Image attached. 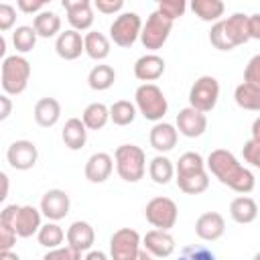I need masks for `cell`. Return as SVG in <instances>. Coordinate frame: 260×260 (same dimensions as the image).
Segmentation results:
<instances>
[{"instance_id":"1","label":"cell","mask_w":260,"mask_h":260,"mask_svg":"<svg viewBox=\"0 0 260 260\" xmlns=\"http://www.w3.org/2000/svg\"><path fill=\"white\" fill-rule=\"evenodd\" d=\"M205 171L211 173L221 185L230 187L232 191L240 195H248L256 187V177L250 169H246L234 152L225 148H215L207 154L205 160Z\"/></svg>"},{"instance_id":"2","label":"cell","mask_w":260,"mask_h":260,"mask_svg":"<svg viewBox=\"0 0 260 260\" xmlns=\"http://www.w3.org/2000/svg\"><path fill=\"white\" fill-rule=\"evenodd\" d=\"M116 173L126 183H138L146 173V154L136 144H120L114 152Z\"/></svg>"},{"instance_id":"3","label":"cell","mask_w":260,"mask_h":260,"mask_svg":"<svg viewBox=\"0 0 260 260\" xmlns=\"http://www.w3.org/2000/svg\"><path fill=\"white\" fill-rule=\"evenodd\" d=\"M30 79V63L22 55H8L0 65V83L6 95H18Z\"/></svg>"},{"instance_id":"4","label":"cell","mask_w":260,"mask_h":260,"mask_svg":"<svg viewBox=\"0 0 260 260\" xmlns=\"http://www.w3.org/2000/svg\"><path fill=\"white\" fill-rule=\"evenodd\" d=\"M134 108L146 120L162 122V118L169 110V102L156 83H142L134 91Z\"/></svg>"},{"instance_id":"5","label":"cell","mask_w":260,"mask_h":260,"mask_svg":"<svg viewBox=\"0 0 260 260\" xmlns=\"http://www.w3.org/2000/svg\"><path fill=\"white\" fill-rule=\"evenodd\" d=\"M219 100V81L213 75H201L189 89V108L207 114L217 106Z\"/></svg>"},{"instance_id":"6","label":"cell","mask_w":260,"mask_h":260,"mask_svg":"<svg viewBox=\"0 0 260 260\" xmlns=\"http://www.w3.org/2000/svg\"><path fill=\"white\" fill-rule=\"evenodd\" d=\"M140 28H142V18L138 16V12H120L114 22L110 24V41L118 47H132L138 37H140Z\"/></svg>"},{"instance_id":"7","label":"cell","mask_w":260,"mask_h":260,"mask_svg":"<svg viewBox=\"0 0 260 260\" xmlns=\"http://www.w3.org/2000/svg\"><path fill=\"white\" fill-rule=\"evenodd\" d=\"M144 217L154 230L169 232L177 223L179 209L171 197H152L144 207Z\"/></svg>"},{"instance_id":"8","label":"cell","mask_w":260,"mask_h":260,"mask_svg":"<svg viewBox=\"0 0 260 260\" xmlns=\"http://www.w3.org/2000/svg\"><path fill=\"white\" fill-rule=\"evenodd\" d=\"M171 30H173V22L167 20L162 14H158V12L154 10V12L148 14L146 22L142 24L138 39H140V43L144 45V49L156 51V49H160V47L167 43Z\"/></svg>"},{"instance_id":"9","label":"cell","mask_w":260,"mask_h":260,"mask_svg":"<svg viewBox=\"0 0 260 260\" xmlns=\"http://www.w3.org/2000/svg\"><path fill=\"white\" fill-rule=\"evenodd\" d=\"M140 234L132 228H120L110 238V260H132L140 246Z\"/></svg>"},{"instance_id":"10","label":"cell","mask_w":260,"mask_h":260,"mask_svg":"<svg viewBox=\"0 0 260 260\" xmlns=\"http://www.w3.org/2000/svg\"><path fill=\"white\" fill-rule=\"evenodd\" d=\"M6 160L16 171H28L39 160V148L32 140H14L6 150Z\"/></svg>"},{"instance_id":"11","label":"cell","mask_w":260,"mask_h":260,"mask_svg":"<svg viewBox=\"0 0 260 260\" xmlns=\"http://www.w3.org/2000/svg\"><path fill=\"white\" fill-rule=\"evenodd\" d=\"M71 209V199L67 195V191L63 189H49L45 191V195L41 197V205L39 211L41 215H45L49 221H59L63 219Z\"/></svg>"},{"instance_id":"12","label":"cell","mask_w":260,"mask_h":260,"mask_svg":"<svg viewBox=\"0 0 260 260\" xmlns=\"http://www.w3.org/2000/svg\"><path fill=\"white\" fill-rule=\"evenodd\" d=\"M67 14V22L71 30H89L93 24V6L89 0H63L61 2Z\"/></svg>"},{"instance_id":"13","label":"cell","mask_w":260,"mask_h":260,"mask_svg":"<svg viewBox=\"0 0 260 260\" xmlns=\"http://www.w3.org/2000/svg\"><path fill=\"white\" fill-rule=\"evenodd\" d=\"M140 246L152 258H169L175 252V248H177L175 238L171 236V232H165V230H150V232H146L144 238L140 240Z\"/></svg>"},{"instance_id":"14","label":"cell","mask_w":260,"mask_h":260,"mask_svg":"<svg viewBox=\"0 0 260 260\" xmlns=\"http://www.w3.org/2000/svg\"><path fill=\"white\" fill-rule=\"evenodd\" d=\"M219 22H221V30L225 35V41H228L230 49H236V47L246 45L250 41V37H248V14L234 12L232 16H228Z\"/></svg>"},{"instance_id":"15","label":"cell","mask_w":260,"mask_h":260,"mask_svg":"<svg viewBox=\"0 0 260 260\" xmlns=\"http://www.w3.org/2000/svg\"><path fill=\"white\" fill-rule=\"evenodd\" d=\"M177 132L187 136V138H199L207 130V116L193 110V108H183L177 114Z\"/></svg>"},{"instance_id":"16","label":"cell","mask_w":260,"mask_h":260,"mask_svg":"<svg viewBox=\"0 0 260 260\" xmlns=\"http://www.w3.org/2000/svg\"><path fill=\"white\" fill-rule=\"evenodd\" d=\"M41 219H43V215H41L39 207H35V205H20L18 213L14 217V223H12V232L16 234V238H30L43 225Z\"/></svg>"},{"instance_id":"17","label":"cell","mask_w":260,"mask_h":260,"mask_svg":"<svg viewBox=\"0 0 260 260\" xmlns=\"http://www.w3.org/2000/svg\"><path fill=\"white\" fill-rule=\"evenodd\" d=\"M225 232V219L217 211H205L195 221V234L203 242H215Z\"/></svg>"},{"instance_id":"18","label":"cell","mask_w":260,"mask_h":260,"mask_svg":"<svg viewBox=\"0 0 260 260\" xmlns=\"http://www.w3.org/2000/svg\"><path fill=\"white\" fill-rule=\"evenodd\" d=\"M65 240H67V246H71L73 250L77 252H89L93 242H95V232L91 228L89 221H83V219H77L73 221L67 232H65Z\"/></svg>"},{"instance_id":"19","label":"cell","mask_w":260,"mask_h":260,"mask_svg":"<svg viewBox=\"0 0 260 260\" xmlns=\"http://www.w3.org/2000/svg\"><path fill=\"white\" fill-rule=\"evenodd\" d=\"M177 140H179V132L169 122H154V126L150 128L148 142L158 154H165V152L173 150L177 146Z\"/></svg>"},{"instance_id":"20","label":"cell","mask_w":260,"mask_h":260,"mask_svg":"<svg viewBox=\"0 0 260 260\" xmlns=\"http://www.w3.org/2000/svg\"><path fill=\"white\" fill-rule=\"evenodd\" d=\"M162 73H165V59L156 53H146L138 57L134 63V75L144 83L156 81L158 77H162Z\"/></svg>"},{"instance_id":"21","label":"cell","mask_w":260,"mask_h":260,"mask_svg":"<svg viewBox=\"0 0 260 260\" xmlns=\"http://www.w3.org/2000/svg\"><path fill=\"white\" fill-rule=\"evenodd\" d=\"M55 53L65 61H75L77 57H81V53H83V37H81V32L71 30V28L59 32L57 41H55Z\"/></svg>"},{"instance_id":"22","label":"cell","mask_w":260,"mask_h":260,"mask_svg":"<svg viewBox=\"0 0 260 260\" xmlns=\"http://www.w3.org/2000/svg\"><path fill=\"white\" fill-rule=\"evenodd\" d=\"M114 171V158L108 152H93L85 162V179L89 183H104Z\"/></svg>"},{"instance_id":"23","label":"cell","mask_w":260,"mask_h":260,"mask_svg":"<svg viewBox=\"0 0 260 260\" xmlns=\"http://www.w3.org/2000/svg\"><path fill=\"white\" fill-rule=\"evenodd\" d=\"M32 116H35V122L41 126V128H51L59 122L61 118V104L55 100V98H41L37 104H35V110H32Z\"/></svg>"},{"instance_id":"24","label":"cell","mask_w":260,"mask_h":260,"mask_svg":"<svg viewBox=\"0 0 260 260\" xmlns=\"http://www.w3.org/2000/svg\"><path fill=\"white\" fill-rule=\"evenodd\" d=\"M32 28L37 32V37L41 39H51V37H57L61 32V16L53 10H41L39 14H35V20H32Z\"/></svg>"},{"instance_id":"25","label":"cell","mask_w":260,"mask_h":260,"mask_svg":"<svg viewBox=\"0 0 260 260\" xmlns=\"http://www.w3.org/2000/svg\"><path fill=\"white\" fill-rule=\"evenodd\" d=\"M61 138L65 142V146L69 150H79L85 146L87 142V128L83 126L81 118H69L63 126V132H61Z\"/></svg>"},{"instance_id":"26","label":"cell","mask_w":260,"mask_h":260,"mask_svg":"<svg viewBox=\"0 0 260 260\" xmlns=\"http://www.w3.org/2000/svg\"><path fill=\"white\" fill-rule=\"evenodd\" d=\"M230 215L236 223H252L258 217V203L248 195H240V197L232 199Z\"/></svg>"},{"instance_id":"27","label":"cell","mask_w":260,"mask_h":260,"mask_svg":"<svg viewBox=\"0 0 260 260\" xmlns=\"http://www.w3.org/2000/svg\"><path fill=\"white\" fill-rule=\"evenodd\" d=\"M83 53L93 61H104L110 55V39L100 30H89L83 37Z\"/></svg>"},{"instance_id":"28","label":"cell","mask_w":260,"mask_h":260,"mask_svg":"<svg viewBox=\"0 0 260 260\" xmlns=\"http://www.w3.org/2000/svg\"><path fill=\"white\" fill-rule=\"evenodd\" d=\"M177 187L187 193V195H199L203 191H207L209 187V173L207 171H197V173H189V175H177Z\"/></svg>"},{"instance_id":"29","label":"cell","mask_w":260,"mask_h":260,"mask_svg":"<svg viewBox=\"0 0 260 260\" xmlns=\"http://www.w3.org/2000/svg\"><path fill=\"white\" fill-rule=\"evenodd\" d=\"M191 10L203 22H217L225 12V4L221 0H193Z\"/></svg>"},{"instance_id":"30","label":"cell","mask_w":260,"mask_h":260,"mask_svg":"<svg viewBox=\"0 0 260 260\" xmlns=\"http://www.w3.org/2000/svg\"><path fill=\"white\" fill-rule=\"evenodd\" d=\"M81 122L87 130H102L108 122H110V112H108V106L102 104V102H93L89 104L83 114H81Z\"/></svg>"},{"instance_id":"31","label":"cell","mask_w":260,"mask_h":260,"mask_svg":"<svg viewBox=\"0 0 260 260\" xmlns=\"http://www.w3.org/2000/svg\"><path fill=\"white\" fill-rule=\"evenodd\" d=\"M148 175L156 185H167L171 183V179L175 177V165L169 156L165 154H156L150 162H148Z\"/></svg>"},{"instance_id":"32","label":"cell","mask_w":260,"mask_h":260,"mask_svg":"<svg viewBox=\"0 0 260 260\" xmlns=\"http://www.w3.org/2000/svg\"><path fill=\"white\" fill-rule=\"evenodd\" d=\"M234 100L242 110H250V112H258L260 110V87L250 85V83H240L234 89Z\"/></svg>"},{"instance_id":"33","label":"cell","mask_w":260,"mask_h":260,"mask_svg":"<svg viewBox=\"0 0 260 260\" xmlns=\"http://www.w3.org/2000/svg\"><path fill=\"white\" fill-rule=\"evenodd\" d=\"M114 81H116V71H114V67H110V65H95L91 71H89V75H87V85L93 89V91H106V89H110L112 85H114Z\"/></svg>"},{"instance_id":"34","label":"cell","mask_w":260,"mask_h":260,"mask_svg":"<svg viewBox=\"0 0 260 260\" xmlns=\"http://www.w3.org/2000/svg\"><path fill=\"white\" fill-rule=\"evenodd\" d=\"M37 240H39V244H41L43 248L53 250V248H59V246L63 244L65 232H63V228H61L57 221H47V223H43V225L39 228Z\"/></svg>"},{"instance_id":"35","label":"cell","mask_w":260,"mask_h":260,"mask_svg":"<svg viewBox=\"0 0 260 260\" xmlns=\"http://www.w3.org/2000/svg\"><path fill=\"white\" fill-rule=\"evenodd\" d=\"M37 39L39 37H37V32H35L32 26H28V24L16 26L12 30V45L16 49V55H24V53L32 51L35 45H37Z\"/></svg>"},{"instance_id":"36","label":"cell","mask_w":260,"mask_h":260,"mask_svg":"<svg viewBox=\"0 0 260 260\" xmlns=\"http://www.w3.org/2000/svg\"><path fill=\"white\" fill-rule=\"evenodd\" d=\"M108 112H110V120L116 124V126H128V124H132L134 122V118H136V108H134V104L132 102H128V100H118V102H114L110 108H108Z\"/></svg>"},{"instance_id":"37","label":"cell","mask_w":260,"mask_h":260,"mask_svg":"<svg viewBox=\"0 0 260 260\" xmlns=\"http://www.w3.org/2000/svg\"><path fill=\"white\" fill-rule=\"evenodd\" d=\"M197 171H205V160L199 152H183L175 165V177L177 175H189V173H197Z\"/></svg>"},{"instance_id":"38","label":"cell","mask_w":260,"mask_h":260,"mask_svg":"<svg viewBox=\"0 0 260 260\" xmlns=\"http://www.w3.org/2000/svg\"><path fill=\"white\" fill-rule=\"evenodd\" d=\"M185 10H187L185 0H160L158 2V8H156V12L162 14L171 22H175L177 18H181L185 14Z\"/></svg>"},{"instance_id":"39","label":"cell","mask_w":260,"mask_h":260,"mask_svg":"<svg viewBox=\"0 0 260 260\" xmlns=\"http://www.w3.org/2000/svg\"><path fill=\"white\" fill-rule=\"evenodd\" d=\"M177 260H215V254L205 246L193 244V246H185Z\"/></svg>"},{"instance_id":"40","label":"cell","mask_w":260,"mask_h":260,"mask_svg":"<svg viewBox=\"0 0 260 260\" xmlns=\"http://www.w3.org/2000/svg\"><path fill=\"white\" fill-rule=\"evenodd\" d=\"M43 260H81V252H77V250H73L71 246H59V248H53V250H49L45 256H43Z\"/></svg>"},{"instance_id":"41","label":"cell","mask_w":260,"mask_h":260,"mask_svg":"<svg viewBox=\"0 0 260 260\" xmlns=\"http://www.w3.org/2000/svg\"><path fill=\"white\" fill-rule=\"evenodd\" d=\"M14 22H16V8L12 4L0 2V35L14 28Z\"/></svg>"},{"instance_id":"42","label":"cell","mask_w":260,"mask_h":260,"mask_svg":"<svg viewBox=\"0 0 260 260\" xmlns=\"http://www.w3.org/2000/svg\"><path fill=\"white\" fill-rule=\"evenodd\" d=\"M244 83L260 87V55H254L244 69Z\"/></svg>"},{"instance_id":"43","label":"cell","mask_w":260,"mask_h":260,"mask_svg":"<svg viewBox=\"0 0 260 260\" xmlns=\"http://www.w3.org/2000/svg\"><path fill=\"white\" fill-rule=\"evenodd\" d=\"M242 156H244V160L248 162V165H252L254 169H258L260 167V142H256V140H246L244 142V148H242Z\"/></svg>"},{"instance_id":"44","label":"cell","mask_w":260,"mask_h":260,"mask_svg":"<svg viewBox=\"0 0 260 260\" xmlns=\"http://www.w3.org/2000/svg\"><path fill=\"white\" fill-rule=\"evenodd\" d=\"M91 6L102 14H118L124 8V0H95Z\"/></svg>"},{"instance_id":"45","label":"cell","mask_w":260,"mask_h":260,"mask_svg":"<svg viewBox=\"0 0 260 260\" xmlns=\"http://www.w3.org/2000/svg\"><path fill=\"white\" fill-rule=\"evenodd\" d=\"M47 2L45 0H18L16 2V8L24 14H39L41 10H45Z\"/></svg>"},{"instance_id":"46","label":"cell","mask_w":260,"mask_h":260,"mask_svg":"<svg viewBox=\"0 0 260 260\" xmlns=\"http://www.w3.org/2000/svg\"><path fill=\"white\" fill-rule=\"evenodd\" d=\"M14 244H16V234L10 228L0 223V254L6 252V250H12Z\"/></svg>"},{"instance_id":"47","label":"cell","mask_w":260,"mask_h":260,"mask_svg":"<svg viewBox=\"0 0 260 260\" xmlns=\"http://www.w3.org/2000/svg\"><path fill=\"white\" fill-rule=\"evenodd\" d=\"M18 207H20V205H16V203L6 205V207L0 211V223L12 230V223H14V217H16V213H18Z\"/></svg>"},{"instance_id":"48","label":"cell","mask_w":260,"mask_h":260,"mask_svg":"<svg viewBox=\"0 0 260 260\" xmlns=\"http://www.w3.org/2000/svg\"><path fill=\"white\" fill-rule=\"evenodd\" d=\"M248 37H250V41L260 39V14H250L248 16Z\"/></svg>"},{"instance_id":"49","label":"cell","mask_w":260,"mask_h":260,"mask_svg":"<svg viewBox=\"0 0 260 260\" xmlns=\"http://www.w3.org/2000/svg\"><path fill=\"white\" fill-rule=\"evenodd\" d=\"M12 114V100L6 93H0V122H4Z\"/></svg>"},{"instance_id":"50","label":"cell","mask_w":260,"mask_h":260,"mask_svg":"<svg viewBox=\"0 0 260 260\" xmlns=\"http://www.w3.org/2000/svg\"><path fill=\"white\" fill-rule=\"evenodd\" d=\"M8 191H10V179H8V175L4 171H0V203L6 201Z\"/></svg>"},{"instance_id":"51","label":"cell","mask_w":260,"mask_h":260,"mask_svg":"<svg viewBox=\"0 0 260 260\" xmlns=\"http://www.w3.org/2000/svg\"><path fill=\"white\" fill-rule=\"evenodd\" d=\"M83 260H110V256L106 252H102V250H89Z\"/></svg>"},{"instance_id":"52","label":"cell","mask_w":260,"mask_h":260,"mask_svg":"<svg viewBox=\"0 0 260 260\" xmlns=\"http://www.w3.org/2000/svg\"><path fill=\"white\" fill-rule=\"evenodd\" d=\"M252 140L260 142V118H256L252 124Z\"/></svg>"},{"instance_id":"53","label":"cell","mask_w":260,"mask_h":260,"mask_svg":"<svg viewBox=\"0 0 260 260\" xmlns=\"http://www.w3.org/2000/svg\"><path fill=\"white\" fill-rule=\"evenodd\" d=\"M0 260H20V256L16 252H12V250H6V252L0 254Z\"/></svg>"},{"instance_id":"54","label":"cell","mask_w":260,"mask_h":260,"mask_svg":"<svg viewBox=\"0 0 260 260\" xmlns=\"http://www.w3.org/2000/svg\"><path fill=\"white\" fill-rule=\"evenodd\" d=\"M132 260H154V258H152V256H150L146 250H142V248H140V250H138V254H136Z\"/></svg>"},{"instance_id":"55","label":"cell","mask_w":260,"mask_h":260,"mask_svg":"<svg viewBox=\"0 0 260 260\" xmlns=\"http://www.w3.org/2000/svg\"><path fill=\"white\" fill-rule=\"evenodd\" d=\"M6 57V39L0 35V59Z\"/></svg>"}]
</instances>
